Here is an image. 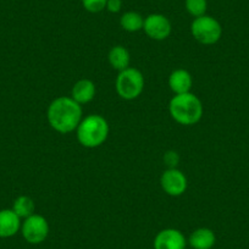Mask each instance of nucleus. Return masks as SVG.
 Here are the masks:
<instances>
[{
  "label": "nucleus",
  "instance_id": "nucleus-6",
  "mask_svg": "<svg viewBox=\"0 0 249 249\" xmlns=\"http://www.w3.org/2000/svg\"><path fill=\"white\" fill-rule=\"evenodd\" d=\"M21 233L28 243L39 244L44 242L49 234V224L44 216L33 214L23 219L21 225Z\"/></svg>",
  "mask_w": 249,
  "mask_h": 249
},
{
  "label": "nucleus",
  "instance_id": "nucleus-7",
  "mask_svg": "<svg viewBox=\"0 0 249 249\" xmlns=\"http://www.w3.org/2000/svg\"><path fill=\"white\" fill-rule=\"evenodd\" d=\"M160 186L167 196L179 197L187 191L188 181L183 172L174 167V169H167L166 171L162 172L160 177Z\"/></svg>",
  "mask_w": 249,
  "mask_h": 249
},
{
  "label": "nucleus",
  "instance_id": "nucleus-2",
  "mask_svg": "<svg viewBox=\"0 0 249 249\" xmlns=\"http://www.w3.org/2000/svg\"><path fill=\"white\" fill-rule=\"evenodd\" d=\"M169 112L172 119L183 126L198 124L203 117V103L193 93L176 94L169 103Z\"/></svg>",
  "mask_w": 249,
  "mask_h": 249
},
{
  "label": "nucleus",
  "instance_id": "nucleus-11",
  "mask_svg": "<svg viewBox=\"0 0 249 249\" xmlns=\"http://www.w3.org/2000/svg\"><path fill=\"white\" fill-rule=\"evenodd\" d=\"M193 86L192 75L184 69H177L172 71L169 76V87L172 93L176 94H184L190 93Z\"/></svg>",
  "mask_w": 249,
  "mask_h": 249
},
{
  "label": "nucleus",
  "instance_id": "nucleus-12",
  "mask_svg": "<svg viewBox=\"0 0 249 249\" xmlns=\"http://www.w3.org/2000/svg\"><path fill=\"white\" fill-rule=\"evenodd\" d=\"M97 93V88L93 81L88 78H82L73 85L71 89V98L80 105L88 104L92 102Z\"/></svg>",
  "mask_w": 249,
  "mask_h": 249
},
{
  "label": "nucleus",
  "instance_id": "nucleus-18",
  "mask_svg": "<svg viewBox=\"0 0 249 249\" xmlns=\"http://www.w3.org/2000/svg\"><path fill=\"white\" fill-rule=\"evenodd\" d=\"M107 0H82V5L88 13L98 14L107 9Z\"/></svg>",
  "mask_w": 249,
  "mask_h": 249
},
{
  "label": "nucleus",
  "instance_id": "nucleus-15",
  "mask_svg": "<svg viewBox=\"0 0 249 249\" xmlns=\"http://www.w3.org/2000/svg\"><path fill=\"white\" fill-rule=\"evenodd\" d=\"M143 25H144V18L136 11H127V13L122 14V16L120 18V26L122 27V30L127 31V32H138V31L143 30Z\"/></svg>",
  "mask_w": 249,
  "mask_h": 249
},
{
  "label": "nucleus",
  "instance_id": "nucleus-5",
  "mask_svg": "<svg viewBox=\"0 0 249 249\" xmlns=\"http://www.w3.org/2000/svg\"><path fill=\"white\" fill-rule=\"evenodd\" d=\"M191 33L198 43L203 45L216 44L222 36V27L219 21L209 15L196 18L191 25Z\"/></svg>",
  "mask_w": 249,
  "mask_h": 249
},
{
  "label": "nucleus",
  "instance_id": "nucleus-8",
  "mask_svg": "<svg viewBox=\"0 0 249 249\" xmlns=\"http://www.w3.org/2000/svg\"><path fill=\"white\" fill-rule=\"evenodd\" d=\"M143 31L150 39L164 40L171 35L172 26L166 16L161 14H150L144 18Z\"/></svg>",
  "mask_w": 249,
  "mask_h": 249
},
{
  "label": "nucleus",
  "instance_id": "nucleus-16",
  "mask_svg": "<svg viewBox=\"0 0 249 249\" xmlns=\"http://www.w3.org/2000/svg\"><path fill=\"white\" fill-rule=\"evenodd\" d=\"M35 202H33L32 198L27 197V196H20V197L16 198L13 204V210L21 219H26V217L35 214Z\"/></svg>",
  "mask_w": 249,
  "mask_h": 249
},
{
  "label": "nucleus",
  "instance_id": "nucleus-10",
  "mask_svg": "<svg viewBox=\"0 0 249 249\" xmlns=\"http://www.w3.org/2000/svg\"><path fill=\"white\" fill-rule=\"evenodd\" d=\"M21 217L13 209L0 210V238H10L21 230Z\"/></svg>",
  "mask_w": 249,
  "mask_h": 249
},
{
  "label": "nucleus",
  "instance_id": "nucleus-20",
  "mask_svg": "<svg viewBox=\"0 0 249 249\" xmlns=\"http://www.w3.org/2000/svg\"><path fill=\"white\" fill-rule=\"evenodd\" d=\"M122 9V0H107V10L111 14L120 13Z\"/></svg>",
  "mask_w": 249,
  "mask_h": 249
},
{
  "label": "nucleus",
  "instance_id": "nucleus-4",
  "mask_svg": "<svg viewBox=\"0 0 249 249\" xmlns=\"http://www.w3.org/2000/svg\"><path fill=\"white\" fill-rule=\"evenodd\" d=\"M115 89L122 99H137L144 89L143 73L135 68H127L120 71L115 81Z\"/></svg>",
  "mask_w": 249,
  "mask_h": 249
},
{
  "label": "nucleus",
  "instance_id": "nucleus-9",
  "mask_svg": "<svg viewBox=\"0 0 249 249\" xmlns=\"http://www.w3.org/2000/svg\"><path fill=\"white\" fill-rule=\"evenodd\" d=\"M187 241L176 229L161 230L154 238V249H186Z\"/></svg>",
  "mask_w": 249,
  "mask_h": 249
},
{
  "label": "nucleus",
  "instance_id": "nucleus-3",
  "mask_svg": "<svg viewBox=\"0 0 249 249\" xmlns=\"http://www.w3.org/2000/svg\"><path fill=\"white\" fill-rule=\"evenodd\" d=\"M76 136L80 144L85 148H98L104 144L109 136V124L98 114H90L81 120L76 128Z\"/></svg>",
  "mask_w": 249,
  "mask_h": 249
},
{
  "label": "nucleus",
  "instance_id": "nucleus-14",
  "mask_svg": "<svg viewBox=\"0 0 249 249\" xmlns=\"http://www.w3.org/2000/svg\"><path fill=\"white\" fill-rule=\"evenodd\" d=\"M107 60H109L110 66L120 72V71H124V69L130 68V52L122 45H115L110 49L109 54H107Z\"/></svg>",
  "mask_w": 249,
  "mask_h": 249
},
{
  "label": "nucleus",
  "instance_id": "nucleus-19",
  "mask_svg": "<svg viewBox=\"0 0 249 249\" xmlns=\"http://www.w3.org/2000/svg\"><path fill=\"white\" fill-rule=\"evenodd\" d=\"M164 161H165V164L169 166V169H174V167H176V165L178 164V161H179L178 154H177L176 152H172V150H170V152H167L166 154L164 155Z\"/></svg>",
  "mask_w": 249,
  "mask_h": 249
},
{
  "label": "nucleus",
  "instance_id": "nucleus-17",
  "mask_svg": "<svg viewBox=\"0 0 249 249\" xmlns=\"http://www.w3.org/2000/svg\"><path fill=\"white\" fill-rule=\"evenodd\" d=\"M184 6H186L187 13L191 16H193L195 18H200L207 13L208 1L207 0H186Z\"/></svg>",
  "mask_w": 249,
  "mask_h": 249
},
{
  "label": "nucleus",
  "instance_id": "nucleus-1",
  "mask_svg": "<svg viewBox=\"0 0 249 249\" xmlns=\"http://www.w3.org/2000/svg\"><path fill=\"white\" fill-rule=\"evenodd\" d=\"M47 119L50 127L66 135L76 131L82 117V105L71 97H57L49 104Z\"/></svg>",
  "mask_w": 249,
  "mask_h": 249
},
{
  "label": "nucleus",
  "instance_id": "nucleus-13",
  "mask_svg": "<svg viewBox=\"0 0 249 249\" xmlns=\"http://www.w3.org/2000/svg\"><path fill=\"white\" fill-rule=\"evenodd\" d=\"M216 242V237L213 230L200 227L193 231L188 238V243L193 249H212Z\"/></svg>",
  "mask_w": 249,
  "mask_h": 249
}]
</instances>
